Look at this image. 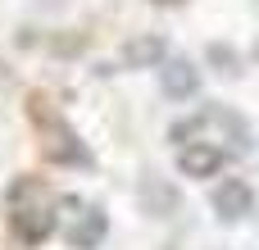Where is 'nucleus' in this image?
I'll use <instances>...</instances> for the list:
<instances>
[{
    "instance_id": "f257e3e1",
    "label": "nucleus",
    "mask_w": 259,
    "mask_h": 250,
    "mask_svg": "<svg viewBox=\"0 0 259 250\" xmlns=\"http://www.w3.org/2000/svg\"><path fill=\"white\" fill-rule=\"evenodd\" d=\"M5 205H9V228L23 246H41L50 232H55V200L46 191L41 178H18L9 182L5 191Z\"/></svg>"
},
{
    "instance_id": "9d476101",
    "label": "nucleus",
    "mask_w": 259,
    "mask_h": 250,
    "mask_svg": "<svg viewBox=\"0 0 259 250\" xmlns=\"http://www.w3.org/2000/svg\"><path fill=\"white\" fill-rule=\"evenodd\" d=\"M209 59H214L219 73H228V77L241 73V59H237V50H228V46H209Z\"/></svg>"
},
{
    "instance_id": "7ed1b4c3",
    "label": "nucleus",
    "mask_w": 259,
    "mask_h": 250,
    "mask_svg": "<svg viewBox=\"0 0 259 250\" xmlns=\"http://www.w3.org/2000/svg\"><path fill=\"white\" fill-rule=\"evenodd\" d=\"M27 114H32L36 132H41V150H46V159H50V164L91 169V150H87V141L64 123V114H59L41 91H32V96H27Z\"/></svg>"
},
{
    "instance_id": "f03ea898",
    "label": "nucleus",
    "mask_w": 259,
    "mask_h": 250,
    "mask_svg": "<svg viewBox=\"0 0 259 250\" xmlns=\"http://www.w3.org/2000/svg\"><path fill=\"white\" fill-rule=\"evenodd\" d=\"M168 141H178V150H182V146H196V141H205V146L232 141L237 150H250V146H255V132H250V123H246L241 114H232L228 105H205L200 114L173 123V128H168ZM219 150H223V146H219Z\"/></svg>"
},
{
    "instance_id": "39448f33",
    "label": "nucleus",
    "mask_w": 259,
    "mask_h": 250,
    "mask_svg": "<svg viewBox=\"0 0 259 250\" xmlns=\"http://www.w3.org/2000/svg\"><path fill=\"white\" fill-rule=\"evenodd\" d=\"M209 200H214V214H219L223 223H241V219H250V210H255V191H250L241 178H223Z\"/></svg>"
},
{
    "instance_id": "423d86ee",
    "label": "nucleus",
    "mask_w": 259,
    "mask_h": 250,
    "mask_svg": "<svg viewBox=\"0 0 259 250\" xmlns=\"http://www.w3.org/2000/svg\"><path fill=\"white\" fill-rule=\"evenodd\" d=\"M105 237H109V214H105L100 205H87V210L77 205V219L68 223L64 241H68L73 250H96Z\"/></svg>"
},
{
    "instance_id": "20e7f679",
    "label": "nucleus",
    "mask_w": 259,
    "mask_h": 250,
    "mask_svg": "<svg viewBox=\"0 0 259 250\" xmlns=\"http://www.w3.org/2000/svg\"><path fill=\"white\" fill-rule=\"evenodd\" d=\"M137 200H141V210H146L150 219H173V214L182 210L178 187H173L168 178H159L155 169H146V173H141V182H137Z\"/></svg>"
},
{
    "instance_id": "9b49d317",
    "label": "nucleus",
    "mask_w": 259,
    "mask_h": 250,
    "mask_svg": "<svg viewBox=\"0 0 259 250\" xmlns=\"http://www.w3.org/2000/svg\"><path fill=\"white\" fill-rule=\"evenodd\" d=\"M155 5H182V0H155Z\"/></svg>"
},
{
    "instance_id": "6e6552de",
    "label": "nucleus",
    "mask_w": 259,
    "mask_h": 250,
    "mask_svg": "<svg viewBox=\"0 0 259 250\" xmlns=\"http://www.w3.org/2000/svg\"><path fill=\"white\" fill-rule=\"evenodd\" d=\"M159 87H164L168 100H191V96L200 91V68L178 55V59H168V64L159 68Z\"/></svg>"
},
{
    "instance_id": "0eeeda50",
    "label": "nucleus",
    "mask_w": 259,
    "mask_h": 250,
    "mask_svg": "<svg viewBox=\"0 0 259 250\" xmlns=\"http://www.w3.org/2000/svg\"><path fill=\"white\" fill-rule=\"evenodd\" d=\"M164 55H168V41H164L159 32H137V36H127V41L118 46V59H123L127 68H159Z\"/></svg>"
},
{
    "instance_id": "1a4fd4ad",
    "label": "nucleus",
    "mask_w": 259,
    "mask_h": 250,
    "mask_svg": "<svg viewBox=\"0 0 259 250\" xmlns=\"http://www.w3.org/2000/svg\"><path fill=\"white\" fill-rule=\"evenodd\" d=\"M219 169H223V150L219 146L196 141V146H182L178 150V173L182 178H214Z\"/></svg>"
}]
</instances>
